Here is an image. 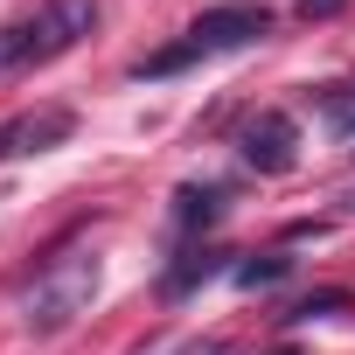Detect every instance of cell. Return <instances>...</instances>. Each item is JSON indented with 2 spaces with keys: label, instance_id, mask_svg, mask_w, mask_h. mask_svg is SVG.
Masks as SVG:
<instances>
[{
  "label": "cell",
  "instance_id": "obj_1",
  "mask_svg": "<svg viewBox=\"0 0 355 355\" xmlns=\"http://www.w3.org/2000/svg\"><path fill=\"white\" fill-rule=\"evenodd\" d=\"M265 28H272V15H265V8H251V0H230V8H209V15H196L182 42L153 49V56H146L132 77H174V70H189V63H202V56H223V49H244V42H258Z\"/></svg>",
  "mask_w": 355,
  "mask_h": 355
},
{
  "label": "cell",
  "instance_id": "obj_9",
  "mask_svg": "<svg viewBox=\"0 0 355 355\" xmlns=\"http://www.w3.org/2000/svg\"><path fill=\"white\" fill-rule=\"evenodd\" d=\"M286 272H293V258L265 251V258H244V265H237V286H279Z\"/></svg>",
  "mask_w": 355,
  "mask_h": 355
},
{
  "label": "cell",
  "instance_id": "obj_7",
  "mask_svg": "<svg viewBox=\"0 0 355 355\" xmlns=\"http://www.w3.org/2000/svg\"><path fill=\"white\" fill-rule=\"evenodd\" d=\"M313 105H320V119H327L341 139H355V84H320Z\"/></svg>",
  "mask_w": 355,
  "mask_h": 355
},
{
  "label": "cell",
  "instance_id": "obj_8",
  "mask_svg": "<svg viewBox=\"0 0 355 355\" xmlns=\"http://www.w3.org/2000/svg\"><path fill=\"white\" fill-rule=\"evenodd\" d=\"M21 63H35V28L28 21H0V77L21 70Z\"/></svg>",
  "mask_w": 355,
  "mask_h": 355
},
{
  "label": "cell",
  "instance_id": "obj_13",
  "mask_svg": "<svg viewBox=\"0 0 355 355\" xmlns=\"http://www.w3.org/2000/svg\"><path fill=\"white\" fill-rule=\"evenodd\" d=\"M341 209H348V216H355V189H341Z\"/></svg>",
  "mask_w": 355,
  "mask_h": 355
},
{
  "label": "cell",
  "instance_id": "obj_6",
  "mask_svg": "<svg viewBox=\"0 0 355 355\" xmlns=\"http://www.w3.org/2000/svg\"><path fill=\"white\" fill-rule=\"evenodd\" d=\"M223 202H230V196H223L216 182H202V189L189 182V189H174V223H182V230L196 237V230H209V223L223 216Z\"/></svg>",
  "mask_w": 355,
  "mask_h": 355
},
{
  "label": "cell",
  "instance_id": "obj_10",
  "mask_svg": "<svg viewBox=\"0 0 355 355\" xmlns=\"http://www.w3.org/2000/svg\"><path fill=\"white\" fill-rule=\"evenodd\" d=\"M341 306H355V300H348L341 286H327V293H306V300H300L286 320H313V313H341Z\"/></svg>",
  "mask_w": 355,
  "mask_h": 355
},
{
  "label": "cell",
  "instance_id": "obj_12",
  "mask_svg": "<svg viewBox=\"0 0 355 355\" xmlns=\"http://www.w3.org/2000/svg\"><path fill=\"white\" fill-rule=\"evenodd\" d=\"M8 153H21V139H15V125H0V160Z\"/></svg>",
  "mask_w": 355,
  "mask_h": 355
},
{
  "label": "cell",
  "instance_id": "obj_2",
  "mask_svg": "<svg viewBox=\"0 0 355 355\" xmlns=\"http://www.w3.org/2000/svg\"><path fill=\"white\" fill-rule=\"evenodd\" d=\"M98 300V251H63L35 272L28 300H21V327L28 334H63L77 313H91Z\"/></svg>",
  "mask_w": 355,
  "mask_h": 355
},
{
  "label": "cell",
  "instance_id": "obj_4",
  "mask_svg": "<svg viewBox=\"0 0 355 355\" xmlns=\"http://www.w3.org/2000/svg\"><path fill=\"white\" fill-rule=\"evenodd\" d=\"M237 146H244V160H251L258 174H293V160H300V125H293V112H258Z\"/></svg>",
  "mask_w": 355,
  "mask_h": 355
},
{
  "label": "cell",
  "instance_id": "obj_3",
  "mask_svg": "<svg viewBox=\"0 0 355 355\" xmlns=\"http://www.w3.org/2000/svg\"><path fill=\"white\" fill-rule=\"evenodd\" d=\"M28 28H35V63H49L98 28V0H42V15H28Z\"/></svg>",
  "mask_w": 355,
  "mask_h": 355
},
{
  "label": "cell",
  "instance_id": "obj_11",
  "mask_svg": "<svg viewBox=\"0 0 355 355\" xmlns=\"http://www.w3.org/2000/svg\"><path fill=\"white\" fill-rule=\"evenodd\" d=\"M341 0H300V15H334Z\"/></svg>",
  "mask_w": 355,
  "mask_h": 355
},
{
  "label": "cell",
  "instance_id": "obj_5",
  "mask_svg": "<svg viewBox=\"0 0 355 355\" xmlns=\"http://www.w3.org/2000/svg\"><path fill=\"white\" fill-rule=\"evenodd\" d=\"M223 258H230V251H216V244H189L182 258L167 265V279H160V300H189L202 279H216V272H223Z\"/></svg>",
  "mask_w": 355,
  "mask_h": 355
}]
</instances>
